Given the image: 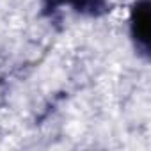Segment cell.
Wrapping results in <instances>:
<instances>
[{"label":"cell","instance_id":"6da1fadb","mask_svg":"<svg viewBox=\"0 0 151 151\" xmlns=\"http://www.w3.org/2000/svg\"><path fill=\"white\" fill-rule=\"evenodd\" d=\"M132 34L137 45L146 52L149 46V4L147 0L139 2L132 14Z\"/></svg>","mask_w":151,"mask_h":151},{"label":"cell","instance_id":"7a4b0ae2","mask_svg":"<svg viewBox=\"0 0 151 151\" xmlns=\"http://www.w3.org/2000/svg\"><path fill=\"white\" fill-rule=\"evenodd\" d=\"M57 2H68V4L75 6L78 11H91V13H94L101 6L100 0H57Z\"/></svg>","mask_w":151,"mask_h":151}]
</instances>
